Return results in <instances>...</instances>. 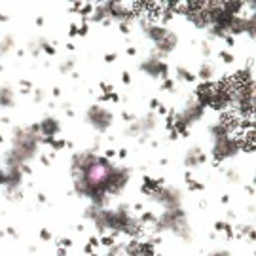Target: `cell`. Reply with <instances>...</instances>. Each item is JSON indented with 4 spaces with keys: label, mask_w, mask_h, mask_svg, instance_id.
Segmentation results:
<instances>
[{
    "label": "cell",
    "mask_w": 256,
    "mask_h": 256,
    "mask_svg": "<svg viewBox=\"0 0 256 256\" xmlns=\"http://www.w3.org/2000/svg\"><path fill=\"white\" fill-rule=\"evenodd\" d=\"M86 218L93 224V228L97 230V234L101 236H128L129 239H138L142 234V224L138 216H135L128 205H118L116 209L108 207H93L90 205L86 209Z\"/></svg>",
    "instance_id": "obj_1"
},
{
    "label": "cell",
    "mask_w": 256,
    "mask_h": 256,
    "mask_svg": "<svg viewBox=\"0 0 256 256\" xmlns=\"http://www.w3.org/2000/svg\"><path fill=\"white\" fill-rule=\"evenodd\" d=\"M40 142H42V135L38 124L30 126L27 129H14V137H12V148L6 154V169L10 167H19L23 169L28 162H32L38 156L40 150Z\"/></svg>",
    "instance_id": "obj_2"
},
{
    "label": "cell",
    "mask_w": 256,
    "mask_h": 256,
    "mask_svg": "<svg viewBox=\"0 0 256 256\" xmlns=\"http://www.w3.org/2000/svg\"><path fill=\"white\" fill-rule=\"evenodd\" d=\"M154 228L158 234L162 232H171L178 239L182 241H190L192 239V228L188 216L182 209H173V210H164L160 216H156Z\"/></svg>",
    "instance_id": "obj_3"
},
{
    "label": "cell",
    "mask_w": 256,
    "mask_h": 256,
    "mask_svg": "<svg viewBox=\"0 0 256 256\" xmlns=\"http://www.w3.org/2000/svg\"><path fill=\"white\" fill-rule=\"evenodd\" d=\"M129 180H131V171L128 167H120V165H112L110 167L108 174L104 178V194L112 198V196H118L128 188Z\"/></svg>",
    "instance_id": "obj_4"
},
{
    "label": "cell",
    "mask_w": 256,
    "mask_h": 256,
    "mask_svg": "<svg viewBox=\"0 0 256 256\" xmlns=\"http://www.w3.org/2000/svg\"><path fill=\"white\" fill-rule=\"evenodd\" d=\"M245 148H243V140L234 135L224 138H218L212 142V158L216 162H226V160H232L238 154H241Z\"/></svg>",
    "instance_id": "obj_5"
},
{
    "label": "cell",
    "mask_w": 256,
    "mask_h": 256,
    "mask_svg": "<svg viewBox=\"0 0 256 256\" xmlns=\"http://www.w3.org/2000/svg\"><path fill=\"white\" fill-rule=\"evenodd\" d=\"M158 205H162L164 210L182 209V194L176 186H162L150 196Z\"/></svg>",
    "instance_id": "obj_6"
},
{
    "label": "cell",
    "mask_w": 256,
    "mask_h": 256,
    "mask_svg": "<svg viewBox=\"0 0 256 256\" xmlns=\"http://www.w3.org/2000/svg\"><path fill=\"white\" fill-rule=\"evenodd\" d=\"M86 122L92 126L95 131L104 133L106 129L112 126V112L108 108H104L102 104H93L86 112Z\"/></svg>",
    "instance_id": "obj_7"
},
{
    "label": "cell",
    "mask_w": 256,
    "mask_h": 256,
    "mask_svg": "<svg viewBox=\"0 0 256 256\" xmlns=\"http://www.w3.org/2000/svg\"><path fill=\"white\" fill-rule=\"evenodd\" d=\"M158 126V116H156L154 112H148L146 116H142V118L138 120H133L131 124H129V128L126 129V133L131 135V137H144L148 133H152Z\"/></svg>",
    "instance_id": "obj_8"
},
{
    "label": "cell",
    "mask_w": 256,
    "mask_h": 256,
    "mask_svg": "<svg viewBox=\"0 0 256 256\" xmlns=\"http://www.w3.org/2000/svg\"><path fill=\"white\" fill-rule=\"evenodd\" d=\"M140 70L146 74V76H150V78H167V74H169V66H167V63H165L164 59H160V57H156L154 54L148 55L146 59L140 63Z\"/></svg>",
    "instance_id": "obj_9"
},
{
    "label": "cell",
    "mask_w": 256,
    "mask_h": 256,
    "mask_svg": "<svg viewBox=\"0 0 256 256\" xmlns=\"http://www.w3.org/2000/svg\"><path fill=\"white\" fill-rule=\"evenodd\" d=\"M203 114H205V108H203L202 104H198L196 99H190V101L184 104V108L180 110L178 114H174V118L180 120L186 128H190V126L198 124V122L203 118Z\"/></svg>",
    "instance_id": "obj_10"
},
{
    "label": "cell",
    "mask_w": 256,
    "mask_h": 256,
    "mask_svg": "<svg viewBox=\"0 0 256 256\" xmlns=\"http://www.w3.org/2000/svg\"><path fill=\"white\" fill-rule=\"evenodd\" d=\"M256 32V18L254 14H248V16H238L234 18L232 25H230L228 34H247L248 38H254Z\"/></svg>",
    "instance_id": "obj_11"
},
{
    "label": "cell",
    "mask_w": 256,
    "mask_h": 256,
    "mask_svg": "<svg viewBox=\"0 0 256 256\" xmlns=\"http://www.w3.org/2000/svg\"><path fill=\"white\" fill-rule=\"evenodd\" d=\"M104 6L108 12V19H116L120 23L133 19V8H129L124 2H104Z\"/></svg>",
    "instance_id": "obj_12"
},
{
    "label": "cell",
    "mask_w": 256,
    "mask_h": 256,
    "mask_svg": "<svg viewBox=\"0 0 256 256\" xmlns=\"http://www.w3.org/2000/svg\"><path fill=\"white\" fill-rule=\"evenodd\" d=\"M176 44H178V38H176V34H174V32H171V30H169V34H167L164 40H160V42L156 44L154 55H156V57H160V59H164V57H167V55L173 54L174 48H176Z\"/></svg>",
    "instance_id": "obj_13"
},
{
    "label": "cell",
    "mask_w": 256,
    "mask_h": 256,
    "mask_svg": "<svg viewBox=\"0 0 256 256\" xmlns=\"http://www.w3.org/2000/svg\"><path fill=\"white\" fill-rule=\"evenodd\" d=\"M38 129H40V135L42 138H55L61 131V122L54 116H46L38 124Z\"/></svg>",
    "instance_id": "obj_14"
},
{
    "label": "cell",
    "mask_w": 256,
    "mask_h": 256,
    "mask_svg": "<svg viewBox=\"0 0 256 256\" xmlns=\"http://www.w3.org/2000/svg\"><path fill=\"white\" fill-rule=\"evenodd\" d=\"M212 92H214V84L202 82L196 88V102L202 104L203 108H209L212 102Z\"/></svg>",
    "instance_id": "obj_15"
},
{
    "label": "cell",
    "mask_w": 256,
    "mask_h": 256,
    "mask_svg": "<svg viewBox=\"0 0 256 256\" xmlns=\"http://www.w3.org/2000/svg\"><path fill=\"white\" fill-rule=\"evenodd\" d=\"M23 176H25V173L19 167H10V169H6V186L4 188L8 190V194L18 192L19 188H21V184H23Z\"/></svg>",
    "instance_id": "obj_16"
},
{
    "label": "cell",
    "mask_w": 256,
    "mask_h": 256,
    "mask_svg": "<svg viewBox=\"0 0 256 256\" xmlns=\"http://www.w3.org/2000/svg\"><path fill=\"white\" fill-rule=\"evenodd\" d=\"M142 30H144L146 38H150L154 44H158L160 40H164V38L169 34V28L165 27V25H162V23H156V21L144 23V25H142Z\"/></svg>",
    "instance_id": "obj_17"
},
{
    "label": "cell",
    "mask_w": 256,
    "mask_h": 256,
    "mask_svg": "<svg viewBox=\"0 0 256 256\" xmlns=\"http://www.w3.org/2000/svg\"><path fill=\"white\" fill-rule=\"evenodd\" d=\"M182 14L188 18V21L192 23L194 27L198 28H207L209 27V18H207V12H205V6L200 10H182Z\"/></svg>",
    "instance_id": "obj_18"
},
{
    "label": "cell",
    "mask_w": 256,
    "mask_h": 256,
    "mask_svg": "<svg viewBox=\"0 0 256 256\" xmlns=\"http://www.w3.org/2000/svg\"><path fill=\"white\" fill-rule=\"evenodd\" d=\"M205 162V154H203L202 148H190L186 154H184V165L188 169H196L198 165H202Z\"/></svg>",
    "instance_id": "obj_19"
},
{
    "label": "cell",
    "mask_w": 256,
    "mask_h": 256,
    "mask_svg": "<svg viewBox=\"0 0 256 256\" xmlns=\"http://www.w3.org/2000/svg\"><path fill=\"white\" fill-rule=\"evenodd\" d=\"M14 102H16L14 90L8 88V86L0 88V106H2V108H10V106H14Z\"/></svg>",
    "instance_id": "obj_20"
},
{
    "label": "cell",
    "mask_w": 256,
    "mask_h": 256,
    "mask_svg": "<svg viewBox=\"0 0 256 256\" xmlns=\"http://www.w3.org/2000/svg\"><path fill=\"white\" fill-rule=\"evenodd\" d=\"M90 19H92L93 23H104V21H108V12H106L104 2H102V4H97V6H93Z\"/></svg>",
    "instance_id": "obj_21"
},
{
    "label": "cell",
    "mask_w": 256,
    "mask_h": 256,
    "mask_svg": "<svg viewBox=\"0 0 256 256\" xmlns=\"http://www.w3.org/2000/svg\"><path fill=\"white\" fill-rule=\"evenodd\" d=\"M220 6L224 8V12H228L230 16L238 18L239 14L245 8V2H239V0H232V2H220Z\"/></svg>",
    "instance_id": "obj_22"
},
{
    "label": "cell",
    "mask_w": 256,
    "mask_h": 256,
    "mask_svg": "<svg viewBox=\"0 0 256 256\" xmlns=\"http://www.w3.org/2000/svg\"><path fill=\"white\" fill-rule=\"evenodd\" d=\"M162 186H164L162 180L152 178V176H144V180H142V194H146L148 198H150V196H152L158 188H162Z\"/></svg>",
    "instance_id": "obj_23"
},
{
    "label": "cell",
    "mask_w": 256,
    "mask_h": 256,
    "mask_svg": "<svg viewBox=\"0 0 256 256\" xmlns=\"http://www.w3.org/2000/svg\"><path fill=\"white\" fill-rule=\"evenodd\" d=\"M140 247H142L140 239H129L128 243H124L126 256H140Z\"/></svg>",
    "instance_id": "obj_24"
},
{
    "label": "cell",
    "mask_w": 256,
    "mask_h": 256,
    "mask_svg": "<svg viewBox=\"0 0 256 256\" xmlns=\"http://www.w3.org/2000/svg\"><path fill=\"white\" fill-rule=\"evenodd\" d=\"M214 74H216V70H214L212 64L205 63L200 66V80H203V82H210L214 78Z\"/></svg>",
    "instance_id": "obj_25"
},
{
    "label": "cell",
    "mask_w": 256,
    "mask_h": 256,
    "mask_svg": "<svg viewBox=\"0 0 256 256\" xmlns=\"http://www.w3.org/2000/svg\"><path fill=\"white\" fill-rule=\"evenodd\" d=\"M102 256H126V248H124V243H112L110 247H106V252Z\"/></svg>",
    "instance_id": "obj_26"
},
{
    "label": "cell",
    "mask_w": 256,
    "mask_h": 256,
    "mask_svg": "<svg viewBox=\"0 0 256 256\" xmlns=\"http://www.w3.org/2000/svg\"><path fill=\"white\" fill-rule=\"evenodd\" d=\"M14 36H2V40H0V55H6L12 52V48H14Z\"/></svg>",
    "instance_id": "obj_27"
},
{
    "label": "cell",
    "mask_w": 256,
    "mask_h": 256,
    "mask_svg": "<svg viewBox=\"0 0 256 256\" xmlns=\"http://www.w3.org/2000/svg\"><path fill=\"white\" fill-rule=\"evenodd\" d=\"M176 78H178V80H184V82H194V80H196V74L190 72V70L184 68V66H178V68H176Z\"/></svg>",
    "instance_id": "obj_28"
},
{
    "label": "cell",
    "mask_w": 256,
    "mask_h": 256,
    "mask_svg": "<svg viewBox=\"0 0 256 256\" xmlns=\"http://www.w3.org/2000/svg\"><path fill=\"white\" fill-rule=\"evenodd\" d=\"M138 220H140V224H142V226H144V224L154 226V224H156V214H154V212H150V210H146V212H142V214L138 216Z\"/></svg>",
    "instance_id": "obj_29"
},
{
    "label": "cell",
    "mask_w": 256,
    "mask_h": 256,
    "mask_svg": "<svg viewBox=\"0 0 256 256\" xmlns=\"http://www.w3.org/2000/svg\"><path fill=\"white\" fill-rule=\"evenodd\" d=\"M44 142L50 144L54 150H63V148L66 146V142H64V140H59V138H44Z\"/></svg>",
    "instance_id": "obj_30"
},
{
    "label": "cell",
    "mask_w": 256,
    "mask_h": 256,
    "mask_svg": "<svg viewBox=\"0 0 256 256\" xmlns=\"http://www.w3.org/2000/svg\"><path fill=\"white\" fill-rule=\"evenodd\" d=\"M59 70H61L63 74L72 72V70H74V59H66V61H63V63H61V66H59Z\"/></svg>",
    "instance_id": "obj_31"
},
{
    "label": "cell",
    "mask_w": 256,
    "mask_h": 256,
    "mask_svg": "<svg viewBox=\"0 0 256 256\" xmlns=\"http://www.w3.org/2000/svg\"><path fill=\"white\" fill-rule=\"evenodd\" d=\"M214 230H216V232H226L228 236H232V232H234V230H232V226H230V224H226V222H222V220L214 224Z\"/></svg>",
    "instance_id": "obj_32"
},
{
    "label": "cell",
    "mask_w": 256,
    "mask_h": 256,
    "mask_svg": "<svg viewBox=\"0 0 256 256\" xmlns=\"http://www.w3.org/2000/svg\"><path fill=\"white\" fill-rule=\"evenodd\" d=\"M40 42V52H46L48 55H54L55 54V48L52 44H48L46 40H38Z\"/></svg>",
    "instance_id": "obj_33"
},
{
    "label": "cell",
    "mask_w": 256,
    "mask_h": 256,
    "mask_svg": "<svg viewBox=\"0 0 256 256\" xmlns=\"http://www.w3.org/2000/svg\"><path fill=\"white\" fill-rule=\"evenodd\" d=\"M226 178H228L230 182H239V174L236 169H228L226 171Z\"/></svg>",
    "instance_id": "obj_34"
},
{
    "label": "cell",
    "mask_w": 256,
    "mask_h": 256,
    "mask_svg": "<svg viewBox=\"0 0 256 256\" xmlns=\"http://www.w3.org/2000/svg\"><path fill=\"white\" fill-rule=\"evenodd\" d=\"M99 243H101L102 247H110V245L114 243V238H112V236H101V241H99Z\"/></svg>",
    "instance_id": "obj_35"
},
{
    "label": "cell",
    "mask_w": 256,
    "mask_h": 256,
    "mask_svg": "<svg viewBox=\"0 0 256 256\" xmlns=\"http://www.w3.org/2000/svg\"><path fill=\"white\" fill-rule=\"evenodd\" d=\"M92 10H93L92 4H82V6H80V10H78V12H80L82 16H92Z\"/></svg>",
    "instance_id": "obj_36"
},
{
    "label": "cell",
    "mask_w": 256,
    "mask_h": 256,
    "mask_svg": "<svg viewBox=\"0 0 256 256\" xmlns=\"http://www.w3.org/2000/svg\"><path fill=\"white\" fill-rule=\"evenodd\" d=\"M162 88H164V90H169V92H173V90H174V82H173V80H169V78H165L164 84H162Z\"/></svg>",
    "instance_id": "obj_37"
},
{
    "label": "cell",
    "mask_w": 256,
    "mask_h": 256,
    "mask_svg": "<svg viewBox=\"0 0 256 256\" xmlns=\"http://www.w3.org/2000/svg\"><path fill=\"white\" fill-rule=\"evenodd\" d=\"M220 59H222L224 63H234V55L228 54V52H222V54H220Z\"/></svg>",
    "instance_id": "obj_38"
},
{
    "label": "cell",
    "mask_w": 256,
    "mask_h": 256,
    "mask_svg": "<svg viewBox=\"0 0 256 256\" xmlns=\"http://www.w3.org/2000/svg\"><path fill=\"white\" fill-rule=\"evenodd\" d=\"M88 23H82V25H80V27H78V34H80V36H84V34H88Z\"/></svg>",
    "instance_id": "obj_39"
},
{
    "label": "cell",
    "mask_w": 256,
    "mask_h": 256,
    "mask_svg": "<svg viewBox=\"0 0 256 256\" xmlns=\"http://www.w3.org/2000/svg\"><path fill=\"white\" fill-rule=\"evenodd\" d=\"M129 25H131V21H124V23H120V30H122V32H129Z\"/></svg>",
    "instance_id": "obj_40"
},
{
    "label": "cell",
    "mask_w": 256,
    "mask_h": 256,
    "mask_svg": "<svg viewBox=\"0 0 256 256\" xmlns=\"http://www.w3.org/2000/svg\"><path fill=\"white\" fill-rule=\"evenodd\" d=\"M209 256H232L228 250H212Z\"/></svg>",
    "instance_id": "obj_41"
},
{
    "label": "cell",
    "mask_w": 256,
    "mask_h": 256,
    "mask_svg": "<svg viewBox=\"0 0 256 256\" xmlns=\"http://www.w3.org/2000/svg\"><path fill=\"white\" fill-rule=\"evenodd\" d=\"M40 238L44 239V241H48V239H52V234H50L48 230H42V232H40Z\"/></svg>",
    "instance_id": "obj_42"
},
{
    "label": "cell",
    "mask_w": 256,
    "mask_h": 256,
    "mask_svg": "<svg viewBox=\"0 0 256 256\" xmlns=\"http://www.w3.org/2000/svg\"><path fill=\"white\" fill-rule=\"evenodd\" d=\"M150 108L152 110L160 108V101H158V99H152V101H150Z\"/></svg>",
    "instance_id": "obj_43"
},
{
    "label": "cell",
    "mask_w": 256,
    "mask_h": 256,
    "mask_svg": "<svg viewBox=\"0 0 256 256\" xmlns=\"http://www.w3.org/2000/svg\"><path fill=\"white\" fill-rule=\"evenodd\" d=\"M61 245H63V247H70V245H72V241H70L68 238H64V239H61Z\"/></svg>",
    "instance_id": "obj_44"
},
{
    "label": "cell",
    "mask_w": 256,
    "mask_h": 256,
    "mask_svg": "<svg viewBox=\"0 0 256 256\" xmlns=\"http://www.w3.org/2000/svg\"><path fill=\"white\" fill-rule=\"evenodd\" d=\"M122 80H124V84H129V82H131V76H129V72H124V74H122Z\"/></svg>",
    "instance_id": "obj_45"
},
{
    "label": "cell",
    "mask_w": 256,
    "mask_h": 256,
    "mask_svg": "<svg viewBox=\"0 0 256 256\" xmlns=\"http://www.w3.org/2000/svg\"><path fill=\"white\" fill-rule=\"evenodd\" d=\"M104 59H106V63H112V61H116V54H108Z\"/></svg>",
    "instance_id": "obj_46"
},
{
    "label": "cell",
    "mask_w": 256,
    "mask_h": 256,
    "mask_svg": "<svg viewBox=\"0 0 256 256\" xmlns=\"http://www.w3.org/2000/svg\"><path fill=\"white\" fill-rule=\"evenodd\" d=\"M44 99V92H36L34 93V101H42Z\"/></svg>",
    "instance_id": "obj_47"
},
{
    "label": "cell",
    "mask_w": 256,
    "mask_h": 256,
    "mask_svg": "<svg viewBox=\"0 0 256 256\" xmlns=\"http://www.w3.org/2000/svg\"><path fill=\"white\" fill-rule=\"evenodd\" d=\"M202 50H203V54H205V55L210 54V46H209V44H202Z\"/></svg>",
    "instance_id": "obj_48"
},
{
    "label": "cell",
    "mask_w": 256,
    "mask_h": 256,
    "mask_svg": "<svg viewBox=\"0 0 256 256\" xmlns=\"http://www.w3.org/2000/svg\"><path fill=\"white\" fill-rule=\"evenodd\" d=\"M169 131H171V133H169V138H178V133H176V131H173V129H169Z\"/></svg>",
    "instance_id": "obj_49"
},
{
    "label": "cell",
    "mask_w": 256,
    "mask_h": 256,
    "mask_svg": "<svg viewBox=\"0 0 256 256\" xmlns=\"http://www.w3.org/2000/svg\"><path fill=\"white\" fill-rule=\"evenodd\" d=\"M70 34H78V25H72V27H70Z\"/></svg>",
    "instance_id": "obj_50"
},
{
    "label": "cell",
    "mask_w": 256,
    "mask_h": 256,
    "mask_svg": "<svg viewBox=\"0 0 256 256\" xmlns=\"http://www.w3.org/2000/svg\"><path fill=\"white\" fill-rule=\"evenodd\" d=\"M112 156H116V152H114V150H108V152H106V158H112Z\"/></svg>",
    "instance_id": "obj_51"
},
{
    "label": "cell",
    "mask_w": 256,
    "mask_h": 256,
    "mask_svg": "<svg viewBox=\"0 0 256 256\" xmlns=\"http://www.w3.org/2000/svg\"><path fill=\"white\" fill-rule=\"evenodd\" d=\"M128 54H129V55H135V54H137V52H135V48H129V50H128Z\"/></svg>",
    "instance_id": "obj_52"
},
{
    "label": "cell",
    "mask_w": 256,
    "mask_h": 256,
    "mask_svg": "<svg viewBox=\"0 0 256 256\" xmlns=\"http://www.w3.org/2000/svg\"><path fill=\"white\" fill-rule=\"evenodd\" d=\"M158 110H160V114H165V112H167V110H165V106H162V104H160V108H158Z\"/></svg>",
    "instance_id": "obj_53"
},
{
    "label": "cell",
    "mask_w": 256,
    "mask_h": 256,
    "mask_svg": "<svg viewBox=\"0 0 256 256\" xmlns=\"http://www.w3.org/2000/svg\"><path fill=\"white\" fill-rule=\"evenodd\" d=\"M88 256H102V254H88Z\"/></svg>",
    "instance_id": "obj_54"
},
{
    "label": "cell",
    "mask_w": 256,
    "mask_h": 256,
    "mask_svg": "<svg viewBox=\"0 0 256 256\" xmlns=\"http://www.w3.org/2000/svg\"><path fill=\"white\" fill-rule=\"evenodd\" d=\"M0 140H2V135H0Z\"/></svg>",
    "instance_id": "obj_55"
},
{
    "label": "cell",
    "mask_w": 256,
    "mask_h": 256,
    "mask_svg": "<svg viewBox=\"0 0 256 256\" xmlns=\"http://www.w3.org/2000/svg\"><path fill=\"white\" fill-rule=\"evenodd\" d=\"M0 167H2V164H0Z\"/></svg>",
    "instance_id": "obj_56"
}]
</instances>
